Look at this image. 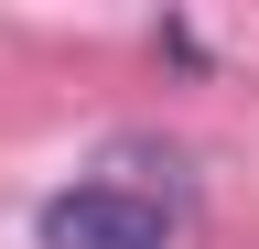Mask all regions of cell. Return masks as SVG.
<instances>
[{
  "instance_id": "cell-1",
  "label": "cell",
  "mask_w": 259,
  "mask_h": 249,
  "mask_svg": "<svg viewBox=\"0 0 259 249\" xmlns=\"http://www.w3.org/2000/svg\"><path fill=\"white\" fill-rule=\"evenodd\" d=\"M162 238H173V217L130 184H76L44 206V249H162Z\"/></svg>"
}]
</instances>
